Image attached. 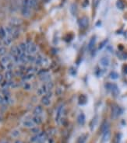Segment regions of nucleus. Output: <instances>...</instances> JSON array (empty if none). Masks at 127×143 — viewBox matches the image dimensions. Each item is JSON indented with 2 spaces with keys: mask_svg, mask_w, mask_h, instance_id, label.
Here are the masks:
<instances>
[{
  "mask_svg": "<svg viewBox=\"0 0 127 143\" xmlns=\"http://www.w3.org/2000/svg\"><path fill=\"white\" fill-rule=\"evenodd\" d=\"M23 53V51H21V49L20 48L19 46H12L10 47V54L12 55H17V56H20L21 54Z\"/></svg>",
  "mask_w": 127,
  "mask_h": 143,
  "instance_id": "nucleus-5",
  "label": "nucleus"
},
{
  "mask_svg": "<svg viewBox=\"0 0 127 143\" xmlns=\"http://www.w3.org/2000/svg\"><path fill=\"white\" fill-rule=\"evenodd\" d=\"M0 143H8V142H7L6 141H2Z\"/></svg>",
  "mask_w": 127,
  "mask_h": 143,
  "instance_id": "nucleus-51",
  "label": "nucleus"
},
{
  "mask_svg": "<svg viewBox=\"0 0 127 143\" xmlns=\"http://www.w3.org/2000/svg\"><path fill=\"white\" fill-rule=\"evenodd\" d=\"M95 43H96V37L94 36V37H91V39L90 40V42L88 44V48H89V50H92L94 48V45H95Z\"/></svg>",
  "mask_w": 127,
  "mask_h": 143,
  "instance_id": "nucleus-23",
  "label": "nucleus"
},
{
  "mask_svg": "<svg viewBox=\"0 0 127 143\" xmlns=\"http://www.w3.org/2000/svg\"><path fill=\"white\" fill-rule=\"evenodd\" d=\"M6 34H7L6 31H5L3 27H0V39L4 40L5 38L7 37Z\"/></svg>",
  "mask_w": 127,
  "mask_h": 143,
  "instance_id": "nucleus-29",
  "label": "nucleus"
},
{
  "mask_svg": "<svg viewBox=\"0 0 127 143\" xmlns=\"http://www.w3.org/2000/svg\"><path fill=\"white\" fill-rule=\"evenodd\" d=\"M0 86H1L2 89H9L10 87V84H9V81L7 80H3L1 83H0Z\"/></svg>",
  "mask_w": 127,
  "mask_h": 143,
  "instance_id": "nucleus-31",
  "label": "nucleus"
},
{
  "mask_svg": "<svg viewBox=\"0 0 127 143\" xmlns=\"http://www.w3.org/2000/svg\"><path fill=\"white\" fill-rule=\"evenodd\" d=\"M26 46H27V48H26V55H34V54H36L38 51V47L34 43L31 42L30 41H26Z\"/></svg>",
  "mask_w": 127,
  "mask_h": 143,
  "instance_id": "nucleus-1",
  "label": "nucleus"
},
{
  "mask_svg": "<svg viewBox=\"0 0 127 143\" xmlns=\"http://www.w3.org/2000/svg\"><path fill=\"white\" fill-rule=\"evenodd\" d=\"M79 26H80L81 28H86L88 26V24H89V20H88L87 17H82L78 21Z\"/></svg>",
  "mask_w": 127,
  "mask_h": 143,
  "instance_id": "nucleus-7",
  "label": "nucleus"
},
{
  "mask_svg": "<svg viewBox=\"0 0 127 143\" xmlns=\"http://www.w3.org/2000/svg\"><path fill=\"white\" fill-rule=\"evenodd\" d=\"M50 65H51V61L49 60V58H47V57H44L43 61H42V65H41V67L46 68V67H48Z\"/></svg>",
  "mask_w": 127,
  "mask_h": 143,
  "instance_id": "nucleus-26",
  "label": "nucleus"
},
{
  "mask_svg": "<svg viewBox=\"0 0 127 143\" xmlns=\"http://www.w3.org/2000/svg\"><path fill=\"white\" fill-rule=\"evenodd\" d=\"M97 116H95L92 120H91V121H90V130L91 131H94V129L95 128V127H96V125H97Z\"/></svg>",
  "mask_w": 127,
  "mask_h": 143,
  "instance_id": "nucleus-20",
  "label": "nucleus"
},
{
  "mask_svg": "<svg viewBox=\"0 0 127 143\" xmlns=\"http://www.w3.org/2000/svg\"><path fill=\"white\" fill-rule=\"evenodd\" d=\"M34 77V74H27V73H26L21 77V81L22 82H28V81H30V80L33 79Z\"/></svg>",
  "mask_w": 127,
  "mask_h": 143,
  "instance_id": "nucleus-14",
  "label": "nucleus"
},
{
  "mask_svg": "<svg viewBox=\"0 0 127 143\" xmlns=\"http://www.w3.org/2000/svg\"><path fill=\"white\" fill-rule=\"evenodd\" d=\"M45 96H46V97H48V98H50V99H51V98L52 97V96H53V93H52V90L48 91V93H47L45 94Z\"/></svg>",
  "mask_w": 127,
  "mask_h": 143,
  "instance_id": "nucleus-45",
  "label": "nucleus"
},
{
  "mask_svg": "<svg viewBox=\"0 0 127 143\" xmlns=\"http://www.w3.org/2000/svg\"><path fill=\"white\" fill-rule=\"evenodd\" d=\"M48 73H49L48 72V70H47L46 68H41V69L38 70L37 72V74L39 76H44V75H45V74H48Z\"/></svg>",
  "mask_w": 127,
  "mask_h": 143,
  "instance_id": "nucleus-36",
  "label": "nucleus"
},
{
  "mask_svg": "<svg viewBox=\"0 0 127 143\" xmlns=\"http://www.w3.org/2000/svg\"><path fill=\"white\" fill-rule=\"evenodd\" d=\"M1 120H2V117L0 116V121H1Z\"/></svg>",
  "mask_w": 127,
  "mask_h": 143,
  "instance_id": "nucleus-53",
  "label": "nucleus"
},
{
  "mask_svg": "<svg viewBox=\"0 0 127 143\" xmlns=\"http://www.w3.org/2000/svg\"><path fill=\"white\" fill-rule=\"evenodd\" d=\"M48 91H50V90L48 89L46 84L45 83V84H43L42 86H41L40 87L37 89V94L38 95V96L42 97V96H44V95H45Z\"/></svg>",
  "mask_w": 127,
  "mask_h": 143,
  "instance_id": "nucleus-4",
  "label": "nucleus"
},
{
  "mask_svg": "<svg viewBox=\"0 0 127 143\" xmlns=\"http://www.w3.org/2000/svg\"><path fill=\"white\" fill-rule=\"evenodd\" d=\"M45 84H46L47 87H48V89H49V90H52V88H53V86H54V85H53V82H51V81H49L48 82H45Z\"/></svg>",
  "mask_w": 127,
  "mask_h": 143,
  "instance_id": "nucleus-42",
  "label": "nucleus"
},
{
  "mask_svg": "<svg viewBox=\"0 0 127 143\" xmlns=\"http://www.w3.org/2000/svg\"><path fill=\"white\" fill-rule=\"evenodd\" d=\"M19 47L21 49V51L23 52H25L26 51V48H27V46H26V42H21L19 44Z\"/></svg>",
  "mask_w": 127,
  "mask_h": 143,
  "instance_id": "nucleus-37",
  "label": "nucleus"
},
{
  "mask_svg": "<svg viewBox=\"0 0 127 143\" xmlns=\"http://www.w3.org/2000/svg\"><path fill=\"white\" fill-rule=\"evenodd\" d=\"M123 71L126 74H127V65H126L125 66L123 67Z\"/></svg>",
  "mask_w": 127,
  "mask_h": 143,
  "instance_id": "nucleus-49",
  "label": "nucleus"
},
{
  "mask_svg": "<svg viewBox=\"0 0 127 143\" xmlns=\"http://www.w3.org/2000/svg\"><path fill=\"white\" fill-rule=\"evenodd\" d=\"M85 120H86V117H85V114L81 113L79 114L77 117V122L79 125H84L85 123Z\"/></svg>",
  "mask_w": 127,
  "mask_h": 143,
  "instance_id": "nucleus-17",
  "label": "nucleus"
},
{
  "mask_svg": "<svg viewBox=\"0 0 127 143\" xmlns=\"http://www.w3.org/2000/svg\"><path fill=\"white\" fill-rule=\"evenodd\" d=\"M1 94L2 97H10V91L9 90V89H2L1 90Z\"/></svg>",
  "mask_w": 127,
  "mask_h": 143,
  "instance_id": "nucleus-32",
  "label": "nucleus"
},
{
  "mask_svg": "<svg viewBox=\"0 0 127 143\" xmlns=\"http://www.w3.org/2000/svg\"><path fill=\"white\" fill-rule=\"evenodd\" d=\"M2 43H3L5 46H10L12 44V43H13V38L8 36L4 40H2Z\"/></svg>",
  "mask_w": 127,
  "mask_h": 143,
  "instance_id": "nucleus-24",
  "label": "nucleus"
},
{
  "mask_svg": "<svg viewBox=\"0 0 127 143\" xmlns=\"http://www.w3.org/2000/svg\"><path fill=\"white\" fill-rule=\"evenodd\" d=\"M87 98L85 95H80V96L79 97L78 103L79 104V105H81V106L85 105V104L87 103Z\"/></svg>",
  "mask_w": 127,
  "mask_h": 143,
  "instance_id": "nucleus-18",
  "label": "nucleus"
},
{
  "mask_svg": "<svg viewBox=\"0 0 127 143\" xmlns=\"http://www.w3.org/2000/svg\"><path fill=\"white\" fill-rule=\"evenodd\" d=\"M14 143H22V142L20 141V140H16V141L14 142Z\"/></svg>",
  "mask_w": 127,
  "mask_h": 143,
  "instance_id": "nucleus-50",
  "label": "nucleus"
},
{
  "mask_svg": "<svg viewBox=\"0 0 127 143\" xmlns=\"http://www.w3.org/2000/svg\"><path fill=\"white\" fill-rule=\"evenodd\" d=\"M14 65H15V64L13 63V62H10V63H8L5 65V71H8V70H11L13 71V68H14Z\"/></svg>",
  "mask_w": 127,
  "mask_h": 143,
  "instance_id": "nucleus-38",
  "label": "nucleus"
},
{
  "mask_svg": "<svg viewBox=\"0 0 127 143\" xmlns=\"http://www.w3.org/2000/svg\"><path fill=\"white\" fill-rule=\"evenodd\" d=\"M0 68H1L2 70H5V65L0 62Z\"/></svg>",
  "mask_w": 127,
  "mask_h": 143,
  "instance_id": "nucleus-47",
  "label": "nucleus"
},
{
  "mask_svg": "<svg viewBox=\"0 0 127 143\" xmlns=\"http://www.w3.org/2000/svg\"><path fill=\"white\" fill-rule=\"evenodd\" d=\"M11 23L13 24V26H18V25H20V23H21V22H20V20H18V19H13V20H11Z\"/></svg>",
  "mask_w": 127,
  "mask_h": 143,
  "instance_id": "nucleus-40",
  "label": "nucleus"
},
{
  "mask_svg": "<svg viewBox=\"0 0 127 143\" xmlns=\"http://www.w3.org/2000/svg\"><path fill=\"white\" fill-rule=\"evenodd\" d=\"M11 61H12V55H10V53L6 54L5 55L2 56V58H0V62L5 65L8 63H10Z\"/></svg>",
  "mask_w": 127,
  "mask_h": 143,
  "instance_id": "nucleus-6",
  "label": "nucleus"
},
{
  "mask_svg": "<svg viewBox=\"0 0 127 143\" xmlns=\"http://www.w3.org/2000/svg\"><path fill=\"white\" fill-rule=\"evenodd\" d=\"M23 126H24L25 128H32L35 126V124L34 123L32 120H26L23 121Z\"/></svg>",
  "mask_w": 127,
  "mask_h": 143,
  "instance_id": "nucleus-13",
  "label": "nucleus"
},
{
  "mask_svg": "<svg viewBox=\"0 0 127 143\" xmlns=\"http://www.w3.org/2000/svg\"><path fill=\"white\" fill-rule=\"evenodd\" d=\"M70 12H71L73 16H76V12H77V7H76V4L71 5V6H70Z\"/></svg>",
  "mask_w": 127,
  "mask_h": 143,
  "instance_id": "nucleus-34",
  "label": "nucleus"
},
{
  "mask_svg": "<svg viewBox=\"0 0 127 143\" xmlns=\"http://www.w3.org/2000/svg\"><path fill=\"white\" fill-rule=\"evenodd\" d=\"M35 1H36V0H35Z\"/></svg>",
  "mask_w": 127,
  "mask_h": 143,
  "instance_id": "nucleus-54",
  "label": "nucleus"
},
{
  "mask_svg": "<svg viewBox=\"0 0 127 143\" xmlns=\"http://www.w3.org/2000/svg\"><path fill=\"white\" fill-rule=\"evenodd\" d=\"M62 93H63V89H62V88L58 87L57 89H56V94L57 95H60V94H62Z\"/></svg>",
  "mask_w": 127,
  "mask_h": 143,
  "instance_id": "nucleus-46",
  "label": "nucleus"
},
{
  "mask_svg": "<svg viewBox=\"0 0 127 143\" xmlns=\"http://www.w3.org/2000/svg\"><path fill=\"white\" fill-rule=\"evenodd\" d=\"M121 138H122V135L120 133H118L116 136V143H119L121 141Z\"/></svg>",
  "mask_w": 127,
  "mask_h": 143,
  "instance_id": "nucleus-43",
  "label": "nucleus"
},
{
  "mask_svg": "<svg viewBox=\"0 0 127 143\" xmlns=\"http://www.w3.org/2000/svg\"><path fill=\"white\" fill-rule=\"evenodd\" d=\"M39 79L41 80V82H49V81H51V79H52V75H51V74H49V73L45 74V75L40 76Z\"/></svg>",
  "mask_w": 127,
  "mask_h": 143,
  "instance_id": "nucleus-16",
  "label": "nucleus"
},
{
  "mask_svg": "<svg viewBox=\"0 0 127 143\" xmlns=\"http://www.w3.org/2000/svg\"><path fill=\"white\" fill-rule=\"evenodd\" d=\"M7 54V49L6 47L4 46L0 47V58H2V56L5 55Z\"/></svg>",
  "mask_w": 127,
  "mask_h": 143,
  "instance_id": "nucleus-35",
  "label": "nucleus"
},
{
  "mask_svg": "<svg viewBox=\"0 0 127 143\" xmlns=\"http://www.w3.org/2000/svg\"><path fill=\"white\" fill-rule=\"evenodd\" d=\"M109 127H110V125H109L108 122L105 121V123L102 124V127H101V132H102V134L104 132H107V131H108L109 130Z\"/></svg>",
  "mask_w": 127,
  "mask_h": 143,
  "instance_id": "nucleus-30",
  "label": "nucleus"
},
{
  "mask_svg": "<svg viewBox=\"0 0 127 143\" xmlns=\"http://www.w3.org/2000/svg\"><path fill=\"white\" fill-rule=\"evenodd\" d=\"M0 104H1V105H6V104H5V102L4 97H2L1 94H0Z\"/></svg>",
  "mask_w": 127,
  "mask_h": 143,
  "instance_id": "nucleus-44",
  "label": "nucleus"
},
{
  "mask_svg": "<svg viewBox=\"0 0 127 143\" xmlns=\"http://www.w3.org/2000/svg\"><path fill=\"white\" fill-rule=\"evenodd\" d=\"M41 102L44 106L48 107V106L50 105V104H51V99L48 98V97H46L45 95H44V96H42V97H41Z\"/></svg>",
  "mask_w": 127,
  "mask_h": 143,
  "instance_id": "nucleus-12",
  "label": "nucleus"
},
{
  "mask_svg": "<svg viewBox=\"0 0 127 143\" xmlns=\"http://www.w3.org/2000/svg\"><path fill=\"white\" fill-rule=\"evenodd\" d=\"M31 132L34 133V135H37V134L40 133V129L38 128H36V127H34L31 128Z\"/></svg>",
  "mask_w": 127,
  "mask_h": 143,
  "instance_id": "nucleus-41",
  "label": "nucleus"
},
{
  "mask_svg": "<svg viewBox=\"0 0 127 143\" xmlns=\"http://www.w3.org/2000/svg\"><path fill=\"white\" fill-rule=\"evenodd\" d=\"M21 86H22L23 89H24V90H26V91H29V90H31V89H32L31 84V83L27 82H23Z\"/></svg>",
  "mask_w": 127,
  "mask_h": 143,
  "instance_id": "nucleus-25",
  "label": "nucleus"
},
{
  "mask_svg": "<svg viewBox=\"0 0 127 143\" xmlns=\"http://www.w3.org/2000/svg\"><path fill=\"white\" fill-rule=\"evenodd\" d=\"M10 135H11L12 138H18V137L20 135V131L18 129H14V130H13L11 132Z\"/></svg>",
  "mask_w": 127,
  "mask_h": 143,
  "instance_id": "nucleus-28",
  "label": "nucleus"
},
{
  "mask_svg": "<svg viewBox=\"0 0 127 143\" xmlns=\"http://www.w3.org/2000/svg\"><path fill=\"white\" fill-rule=\"evenodd\" d=\"M109 76H110V78L112 79H117L119 78V75H118V73H116V72H111Z\"/></svg>",
  "mask_w": 127,
  "mask_h": 143,
  "instance_id": "nucleus-39",
  "label": "nucleus"
},
{
  "mask_svg": "<svg viewBox=\"0 0 127 143\" xmlns=\"http://www.w3.org/2000/svg\"><path fill=\"white\" fill-rule=\"evenodd\" d=\"M110 136H111V132L110 131H107L103 133V136H102V142H106L108 141V139L110 138Z\"/></svg>",
  "mask_w": 127,
  "mask_h": 143,
  "instance_id": "nucleus-22",
  "label": "nucleus"
},
{
  "mask_svg": "<svg viewBox=\"0 0 127 143\" xmlns=\"http://www.w3.org/2000/svg\"><path fill=\"white\" fill-rule=\"evenodd\" d=\"M87 138H88L87 135H86V134H83V135H81L78 138L77 141H76V143H85L87 141Z\"/></svg>",
  "mask_w": 127,
  "mask_h": 143,
  "instance_id": "nucleus-21",
  "label": "nucleus"
},
{
  "mask_svg": "<svg viewBox=\"0 0 127 143\" xmlns=\"http://www.w3.org/2000/svg\"><path fill=\"white\" fill-rule=\"evenodd\" d=\"M105 87L107 88L108 90H111L113 93H118L119 92V89H118L117 86L114 83H107L105 86Z\"/></svg>",
  "mask_w": 127,
  "mask_h": 143,
  "instance_id": "nucleus-9",
  "label": "nucleus"
},
{
  "mask_svg": "<svg viewBox=\"0 0 127 143\" xmlns=\"http://www.w3.org/2000/svg\"><path fill=\"white\" fill-rule=\"evenodd\" d=\"M14 76V73L13 71L11 70H8L5 71V72L4 74V79L7 81H10V80H13Z\"/></svg>",
  "mask_w": 127,
  "mask_h": 143,
  "instance_id": "nucleus-10",
  "label": "nucleus"
},
{
  "mask_svg": "<svg viewBox=\"0 0 127 143\" xmlns=\"http://www.w3.org/2000/svg\"><path fill=\"white\" fill-rule=\"evenodd\" d=\"M116 6L119 9V10H123L125 8V3L122 0H118L116 2Z\"/></svg>",
  "mask_w": 127,
  "mask_h": 143,
  "instance_id": "nucleus-33",
  "label": "nucleus"
},
{
  "mask_svg": "<svg viewBox=\"0 0 127 143\" xmlns=\"http://www.w3.org/2000/svg\"><path fill=\"white\" fill-rule=\"evenodd\" d=\"M122 109L120 107L117 106V105H115L112 107V109H111V117L113 118H117L119 117V116L122 114Z\"/></svg>",
  "mask_w": 127,
  "mask_h": 143,
  "instance_id": "nucleus-2",
  "label": "nucleus"
},
{
  "mask_svg": "<svg viewBox=\"0 0 127 143\" xmlns=\"http://www.w3.org/2000/svg\"><path fill=\"white\" fill-rule=\"evenodd\" d=\"M100 64H101L102 66L104 67H108L109 64H110V59L107 56H105V57H102L100 60Z\"/></svg>",
  "mask_w": 127,
  "mask_h": 143,
  "instance_id": "nucleus-11",
  "label": "nucleus"
},
{
  "mask_svg": "<svg viewBox=\"0 0 127 143\" xmlns=\"http://www.w3.org/2000/svg\"><path fill=\"white\" fill-rule=\"evenodd\" d=\"M31 120L35 124H37V125H39L42 123V118H41L40 115H34V117H32Z\"/></svg>",
  "mask_w": 127,
  "mask_h": 143,
  "instance_id": "nucleus-19",
  "label": "nucleus"
},
{
  "mask_svg": "<svg viewBox=\"0 0 127 143\" xmlns=\"http://www.w3.org/2000/svg\"><path fill=\"white\" fill-rule=\"evenodd\" d=\"M45 56H43L42 55H37L36 56V59H35L34 61V65L36 67H40L42 65V61H43V58Z\"/></svg>",
  "mask_w": 127,
  "mask_h": 143,
  "instance_id": "nucleus-8",
  "label": "nucleus"
},
{
  "mask_svg": "<svg viewBox=\"0 0 127 143\" xmlns=\"http://www.w3.org/2000/svg\"><path fill=\"white\" fill-rule=\"evenodd\" d=\"M36 56L34 55H26V61L27 63H34Z\"/></svg>",
  "mask_w": 127,
  "mask_h": 143,
  "instance_id": "nucleus-27",
  "label": "nucleus"
},
{
  "mask_svg": "<svg viewBox=\"0 0 127 143\" xmlns=\"http://www.w3.org/2000/svg\"><path fill=\"white\" fill-rule=\"evenodd\" d=\"M64 104H62L61 106L57 110V112H56V116H55V121L57 123H59V121H62V117H63V113H64Z\"/></svg>",
  "mask_w": 127,
  "mask_h": 143,
  "instance_id": "nucleus-3",
  "label": "nucleus"
},
{
  "mask_svg": "<svg viewBox=\"0 0 127 143\" xmlns=\"http://www.w3.org/2000/svg\"><path fill=\"white\" fill-rule=\"evenodd\" d=\"M3 80H4V76H2L1 73H0V83H1L2 81H3Z\"/></svg>",
  "mask_w": 127,
  "mask_h": 143,
  "instance_id": "nucleus-48",
  "label": "nucleus"
},
{
  "mask_svg": "<svg viewBox=\"0 0 127 143\" xmlns=\"http://www.w3.org/2000/svg\"><path fill=\"white\" fill-rule=\"evenodd\" d=\"M2 42L1 41V39H0V47H2Z\"/></svg>",
  "mask_w": 127,
  "mask_h": 143,
  "instance_id": "nucleus-52",
  "label": "nucleus"
},
{
  "mask_svg": "<svg viewBox=\"0 0 127 143\" xmlns=\"http://www.w3.org/2000/svg\"><path fill=\"white\" fill-rule=\"evenodd\" d=\"M43 113V107L41 105H37L33 110V114L34 115H41Z\"/></svg>",
  "mask_w": 127,
  "mask_h": 143,
  "instance_id": "nucleus-15",
  "label": "nucleus"
}]
</instances>
